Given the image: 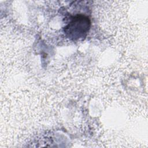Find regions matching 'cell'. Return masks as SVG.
<instances>
[{"label": "cell", "instance_id": "1", "mask_svg": "<svg viewBox=\"0 0 148 148\" xmlns=\"http://www.w3.org/2000/svg\"><path fill=\"white\" fill-rule=\"evenodd\" d=\"M90 27L88 18L83 15H77L72 18L71 21L65 27L64 31L69 39H78L86 36Z\"/></svg>", "mask_w": 148, "mask_h": 148}]
</instances>
